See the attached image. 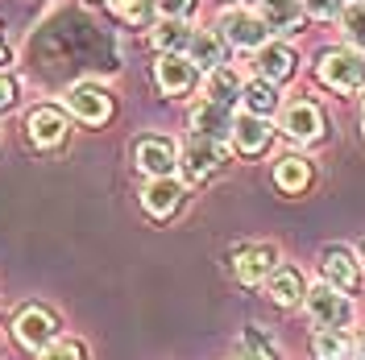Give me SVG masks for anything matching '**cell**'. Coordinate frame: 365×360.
I'll return each instance as SVG.
<instances>
[{
	"mask_svg": "<svg viewBox=\"0 0 365 360\" xmlns=\"http://www.w3.org/2000/svg\"><path fill=\"white\" fill-rule=\"evenodd\" d=\"M303 302H307V311H312V319H316L324 332H341V327H349L353 323V298L349 294H341L336 286H312V290L303 294Z\"/></svg>",
	"mask_w": 365,
	"mask_h": 360,
	"instance_id": "1",
	"label": "cell"
},
{
	"mask_svg": "<svg viewBox=\"0 0 365 360\" xmlns=\"http://www.w3.org/2000/svg\"><path fill=\"white\" fill-rule=\"evenodd\" d=\"M319 79L332 91H357L365 83V58L353 50H332L319 58Z\"/></svg>",
	"mask_w": 365,
	"mask_h": 360,
	"instance_id": "2",
	"label": "cell"
},
{
	"mask_svg": "<svg viewBox=\"0 0 365 360\" xmlns=\"http://www.w3.org/2000/svg\"><path fill=\"white\" fill-rule=\"evenodd\" d=\"M179 166H182V174H187V182H204L225 166V145L220 141H207V137H191L182 145Z\"/></svg>",
	"mask_w": 365,
	"mask_h": 360,
	"instance_id": "3",
	"label": "cell"
},
{
	"mask_svg": "<svg viewBox=\"0 0 365 360\" xmlns=\"http://www.w3.org/2000/svg\"><path fill=\"white\" fill-rule=\"evenodd\" d=\"M220 38H228L232 46H241V50H262L266 46V25H262V17H253V13H245V9H225L220 13Z\"/></svg>",
	"mask_w": 365,
	"mask_h": 360,
	"instance_id": "4",
	"label": "cell"
},
{
	"mask_svg": "<svg viewBox=\"0 0 365 360\" xmlns=\"http://www.w3.org/2000/svg\"><path fill=\"white\" fill-rule=\"evenodd\" d=\"M54 319L46 315L42 307H25L21 315L13 319V336L21 339L25 348H34V352H46L50 344H54Z\"/></svg>",
	"mask_w": 365,
	"mask_h": 360,
	"instance_id": "5",
	"label": "cell"
},
{
	"mask_svg": "<svg viewBox=\"0 0 365 360\" xmlns=\"http://www.w3.org/2000/svg\"><path fill=\"white\" fill-rule=\"evenodd\" d=\"M282 133L291 141H319L324 137V112H319L312 100H295L287 112H282Z\"/></svg>",
	"mask_w": 365,
	"mask_h": 360,
	"instance_id": "6",
	"label": "cell"
},
{
	"mask_svg": "<svg viewBox=\"0 0 365 360\" xmlns=\"http://www.w3.org/2000/svg\"><path fill=\"white\" fill-rule=\"evenodd\" d=\"M175 166H179V162H175V145H170L166 137H141V141H137V170H141V174H150V179H170Z\"/></svg>",
	"mask_w": 365,
	"mask_h": 360,
	"instance_id": "7",
	"label": "cell"
},
{
	"mask_svg": "<svg viewBox=\"0 0 365 360\" xmlns=\"http://www.w3.org/2000/svg\"><path fill=\"white\" fill-rule=\"evenodd\" d=\"M67 108L79 116V120H88V125H104L108 112H113V100L96 88V83H75V88L67 91Z\"/></svg>",
	"mask_w": 365,
	"mask_h": 360,
	"instance_id": "8",
	"label": "cell"
},
{
	"mask_svg": "<svg viewBox=\"0 0 365 360\" xmlns=\"http://www.w3.org/2000/svg\"><path fill=\"white\" fill-rule=\"evenodd\" d=\"M274 261H278L274 245H253V248H241V253H237L232 270H237V277H241L245 286H257V282H266L274 273Z\"/></svg>",
	"mask_w": 365,
	"mask_h": 360,
	"instance_id": "9",
	"label": "cell"
},
{
	"mask_svg": "<svg viewBox=\"0 0 365 360\" xmlns=\"http://www.w3.org/2000/svg\"><path fill=\"white\" fill-rule=\"evenodd\" d=\"M191 129H195V137L225 141V137H232V116H228V108L204 100V104H195V108H191Z\"/></svg>",
	"mask_w": 365,
	"mask_h": 360,
	"instance_id": "10",
	"label": "cell"
},
{
	"mask_svg": "<svg viewBox=\"0 0 365 360\" xmlns=\"http://www.w3.org/2000/svg\"><path fill=\"white\" fill-rule=\"evenodd\" d=\"M179 199H182V182L179 179H154L145 191H141V203H145V211L150 216H170L175 207H179Z\"/></svg>",
	"mask_w": 365,
	"mask_h": 360,
	"instance_id": "11",
	"label": "cell"
},
{
	"mask_svg": "<svg viewBox=\"0 0 365 360\" xmlns=\"http://www.w3.org/2000/svg\"><path fill=\"white\" fill-rule=\"evenodd\" d=\"M257 75L266 83H287L295 75V54L287 46H262L257 50Z\"/></svg>",
	"mask_w": 365,
	"mask_h": 360,
	"instance_id": "12",
	"label": "cell"
},
{
	"mask_svg": "<svg viewBox=\"0 0 365 360\" xmlns=\"http://www.w3.org/2000/svg\"><path fill=\"white\" fill-rule=\"evenodd\" d=\"M63 137H67V120H63V112H54V108H38V112H29V141H34V145L50 149V145H58Z\"/></svg>",
	"mask_w": 365,
	"mask_h": 360,
	"instance_id": "13",
	"label": "cell"
},
{
	"mask_svg": "<svg viewBox=\"0 0 365 360\" xmlns=\"http://www.w3.org/2000/svg\"><path fill=\"white\" fill-rule=\"evenodd\" d=\"M191 83H195V67H191L187 58H179V54H162L158 88L166 91V95H179V91H191Z\"/></svg>",
	"mask_w": 365,
	"mask_h": 360,
	"instance_id": "14",
	"label": "cell"
},
{
	"mask_svg": "<svg viewBox=\"0 0 365 360\" xmlns=\"http://www.w3.org/2000/svg\"><path fill=\"white\" fill-rule=\"evenodd\" d=\"M232 141H237V149L241 154H262L266 145H270V125L262 120V116H241V120H232Z\"/></svg>",
	"mask_w": 365,
	"mask_h": 360,
	"instance_id": "15",
	"label": "cell"
},
{
	"mask_svg": "<svg viewBox=\"0 0 365 360\" xmlns=\"http://www.w3.org/2000/svg\"><path fill=\"white\" fill-rule=\"evenodd\" d=\"M324 277H328V286H336V290H353L357 286V261H353V253H344V248H328L324 253Z\"/></svg>",
	"mask_w": 365,
	"mask_h": 360,
	"instance_id": "16",
	"label": "cell"
},
{
	"mask_svg": "<svg viewBox=\"0 0 365 360\" xmlns=\"http://www.w3.org/2000/svg\"><path fill=\"white\" fill-rule=\"evenodd\" d=\"M274 182H278V191H287V195L307 191V182H312V166H307V158H299V154L278 158L274 162Z\"/></svg>",
	"mask_w": 365,
	"mask_h": 360,
	"instance_id": "17",
	"label": "cell"
},
{
	"mask_svg": "<svg viewBox=\"0 0 365 360\" xmlns=\"http://www.w3.org/2000/svg\"><path fill=\"white\" fill-rule=\"evenodd\" d=\"M266 294H270V302H278V307H295V302H303V277H299V270H274L270 277H266Z\"/></svg>",
	"mask_w": 365,
	"mask_h": 360,
	"instance_id": "18",
	"label": "cell"
},
{
	"mask_svg": "<svg viewBox=\"0 0 365 360\" xmlns=\"http://www.w3.org/2000/svg\"><path fill=\"white\" fill-rule=\"evenodd\" d=\"M220 54H225V46H220V33H191V46H187V63L191 67H204V70H216L220 67Z\"/></svg>",
	"mask_w": 365,
	"mask_h": 360,
	"instance_id": "19",
	"label": "cell"
},
{
	"mask_svg": "<svg viewBox=\"0 0 365 360\" xmlns=\"http://www.w3.org/2000/svg\"><path fill=\"white\" fill-rule=\"evenodd\" d=\"M154 46L162 54H179V50L191 46V29L182 21H162V25H154Z\"/></svg>",
	"mask_w": 365,
	"mask_h": 360,
	"instance_id": "20",
	"label": "cell"
},
{
	"mask_svg": "<svg viewBox=\"0 0 365 360\" xmlns=\"http://www.w3.org/2000/svg\"><path fill=\"white\" fill-rule=\"evenodd\" d=\"M241 100H245L250 116H262V120H266V112L278 108V95H274V88L266 79H262V83H245V88H241Z\"/></svg>",
	"mask_w": 365,
	"mask_h": 360,
	"instance_id": "21",
	"label": "cell"
},
{
	"mask_svg": "<svg viewBox=\"0 0 365 360\" xmlns=\"http://www.w3.org/2000/svg\"><path fill=\"white\" fill-rule=\"evenodd\" d=\"M237 91H241V83H237V75H232V70H212V75H207V100H212V104H220V108H228V104H232V100H237Z\"/></svg>",
	"mask_w": 365,
	"mask_h": 360,
	"instance_id": "22",
	"label": "cell"
},
{
	"mask_svg": "<svg viewBox=\"0 0 365 360\" xmlns=\"http://www.w3.org/2000/svg\"><path fill=\"white\" fill-rule=\"evenodd\" d=\"M312 352H316V360H349V339H344V332H319L316 344H312Z\"/></svg>",
	"mask_w": 365,
	"mask_h": 360,
	"instance_id": "23",
	"label": "cell"
},
{
	"mask_svg": "<svg viewBox=\"0 0 365 360\" xmlns=\"http://www.w3.org/2000/svg\"><path fill=\"white\" fill-rule=\"evenodd\" d=\"M113 4V13L120 21L129 25H150L154 21V0H108Z\"/></svg>",
	"mask_w": 365,
	"mask_h": 360,
	"instance_id": "24",
	"label": "cell"
},
{
	"mask_svg": "<svg viewBox=\"0 0 365 360\" xmlns=\"http://www.w3.org/2000/svg\"><path fill=\"white\" fill-rule=\"evenodd\" d=\"M237 360H274L270 344L262 339V332H245L241 348H237Z\"/></svg>",
	"mask_w": 365,
	"mask_h": 360,
	"instance_id": "25",
	"label": "cell"
},
{
	"mask_svg": "<svg viewBox=\"0 0 365 360\" xmlns=\"http://www.w3.org/2000/svg\"><path fill=\"white\" fill-rule=\"evenodd\" d=\"M154 9H158L166 21H182V17L195 9V0H154Z\"/></svg>",
	"mask_w": 365,
	"mask_h": 360,
	"instance_id": "26",
	"label": "cell"
},
{
	"mask_svg": "<svg viewBox=\"0 0 365 360\" xmlns=\"http://www.w3.org/2000/svg\"><path fill=\"white\" fill-rule=\"evenodd\" d=\"M344 29H349L353 42H365V4H353V9L344 13Z\"/></svg>",
	"mask_w": 365,
	"mask_h": 360,
	"instance_id": "27",
	"label": "cell"
},
{
	"mask_svg": "<svg viewBox=\"0 0 365 360\" xmlns=\"http://www.w3.org/2000/svg\"><path fill=\"white\" fill-rule=\"evenodd\" d=\"M299 4H303L312 17H324V21H328V17H341V0H299Z\"/></svg>",
	"mask_w": 365,
	"mask_h": 360,
	"instance_id": "28",
	"label": "cell"
},
{
	"mask_svg": "<svg viewBox=\"0 0 365 360\" xmlns=\"http://www.w3.org/2000/svg\"><path fill=\"white\" fill-rule=\"evenodd\" d=\"M42 360H83V352H79V344H50Z\"/></svg>",
	"mask_w": 365,
	"mask_h": 360,
	"instance_id": "29",
	"label": "cell"
},
{
	"mask_svg": "<svg viewBox=\"0 0 365 360\" xmlns=\"http://www.w3.org/2000/svg\"><path fill=\"white\" fill-rule=\"evenodd\" d=\"M13 95H17V88H13V79L9 75H0V112L13 104Z\"/></svg>",
	"mask_w": 365,
	"mask_h": 360,
	"instance_id": "30",
	"label": "cell"
},
{
	"mask_svg": "<svg viewBox=\"0 0 365 360\" xmlns=\"http://www.w3.org/2000/svg\"><path fill=\"white\" fill-rule=\"evenodd\" d=\"M4 63H9V50H4V42H0V67H4Z\"/></svg>",
	"mask_w": 365,
	"mask_h": 360,
	"instance_id": "31",
	"label": "cell"
},
{
	"mask_svg": "<svg viewBox=\"0 0 365 360\" xmlns=\"http://www.w3.org/2000/svg\"><path fill=\"white\" fill-rule=\"evenodd\" d=\"M357 356H361V360H365V336H361V348H357Z\"/></svg>",
	"mask_w": 365,
	"mask_h": 360,
	"instance_id": "32",
	"label": "cell"
},
{
	"mask_svg": "<svg viewBox=\"0 0 365 360\" xmlns=\"http://www.w3.org/2000/svg\"><path fill=\"white\" fill-rule=\"evenodd\" d=\"M361 125H365V95H361Z\"/></svg>",
	"mask_w": 365,
	"mask_h": 360,
	"instance_id": "33",
	"label": "cell"
},
{
	"mask_svg": "<svg viewBox=\"0 0 365 360\" xmlns=\"http://www.w3.org/2000/svg\"><path fill=\"white\" fill-rule=\"evenodd\" d=\"M361 261H365V245H361Z\"/></svg>",
	"mask_w": 365,
	"mask_h": 360,
	"instance_id": "34",
	"label": "cell"
},
{
	"mask_svg": "<svg viewBox=\"0 0 365 360\" xmlns=\"http://www.w3.org/2000/svg\"><path fill=\"white\" fill-rule=\"evenodd\" d=\"M353 4H361V0H353Z\"/></svg>",
	"mask_w": 365,
	"mask_h": 360,
	"instance_id": "35",
	"label": "cell"
},
{
	"mask_svg": "<svg viewBox=\"0 0 365 360\" xmlns=\"http://www.w3.org/2000/svg\"><path fill=\"white\" fill-rule=\"evenodd\" d=\"M241 4H245V0H241Z\"/></svg>",
	"mask_w": 365,
	"mask_h": 360,
	"instance_id": "36",
	"label": "cell"
}]
</instances>
